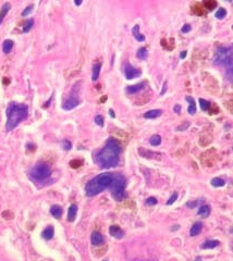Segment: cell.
Masks as SVG:
<instances>
[{
    "mask_svg": "<svg viewBox=\"0 0 233 261\" xmlns=\"http://www.w3.org/2000/svg\"><path fill=\"white\" fill-rule=\"evenodd\" d=\"M121 153V145L116 138L110 137L107 141L106 145L102 149L96 153L95 160L99 166L104 169L115 168L118 166L119 160H120Z\"/></svg>",
    "mask_w": 233,
    "mask_h": 261,
    "instance_id": "6da1fadb",
    "label": "cell"
},
{
    "mask_svg": "<svg viewBox=\"0 0 233 261\" xmlns=\"http://www.w3.org/2000/svg\"><path fill=\"white\" fill-rule=\"evenodd\" d=\"M28 115V108L25 105L11 102L7 108V123L6 130L11 132Z\"/></svg>",
    "mask_w": 233,
    "mask_h": 261,
    "instance_id": "7a4b0ae2",
    "label": "cell"
},
{
    "mask_svg": "<svg viewBox=\"0 0 233 261\" xmlns=\"http://www.w3.org/2000/svg\"><path fill=\"white\" fill-rule=\"evenodd\" d=\"M112 180H113V173L107 172V173H101L99 175H97L96 177H94L93 180H91L86 184L85 186L86 195L88 197L98 195L99 193H101L102 191H105V189L110 186Z\"/></svg>",
    "mask_w": 233,
    "mask_h": 261,
    "instance_id": "3957f363",
    "label": "cell"
},
{
    "mask_svg": "<svg viewBox=\"0 0 233 261\" xmlns=\"http://www.w3.org/2000/svg\"><path fill=\"white\" fill-rule=\"evenodd\" d=\"M125 186H127V178L124 175L119 173H113V180L111 182L110 188L111 195L116 201H122L125 198Z\"/></svg>",
    "mask_w": 233,
    "mask_h": 261,
    "instance_id": "277c9868",
    "label": "cell"
},
{
    "mask_svg": "<svg viewBox=\"0 0 233 261\" xmlns=\"http://www.w3.org/2000/svg\"><path fill=\"white\" fill-rule=\"evenodd\" d=\"M214 63L217 65L229 66L233 63V47H220L215 52Z\"/></svg>",
    "mask_w": 233,
    "mask_h": 261,
    "instance_id": "5b68a950",
    "label": "cell"
},
{
    "mask_svg": "<svg viewBox=\"0 0 233 261\" xmlns=\"http://www.w3.org/2000/svg\"><path fill=\"white\" fill-rule=\"evenodd\" d=\"M32 180L37 181V182H44L48 180L51 175V170L49 166L45 162H38L35 166H33L29 172Z\"/></svg>",
    "mask_w": 233,
    "mask_h": 261,
    "instance_id": "8992f818",
    "label": "cell"
},
{
    "mask_svg": "<svg viewBox=\"0 0 233 261\" xmlns=\"http://www.w3.org/2000/svg\"><path fill=\"white\" fill-rule=\"evenodd\" d=\"M79 105H80V99L77 97V94H74L72 91V95L67 100H65V102L62 105V108L67 110V111H70V110L74 109L75 107L79 106Z\"/></svg>",
    "mask_w": 233,
    "mask_h": 261,
    "instance_id": "52a82bcc",
    "label": "cell"
},
{
    "mask_svg": "<svg viewBox=\"0 0 233 261\" xmlns=\"http://www.w3.org/2000/svg\"><path fill=\"white\" fill-rule=\"evenodd\" d=\"M142 72L138 69L134 68L133 65H131L130 63H125L124 65V75L127 77V79H133L135 77L141 76Z\"/></svg>",
    "mask_w": 233,
    "mask_h": 261,
    "instance_id": "ba28073f",
    "label": "cell"
},
{
    "mask_svg": "<svg viewBox=\"0 0 233 261\" xmlns=\"http://www.w3.org/2000/svg\"><path fill=\"white\" fill-rule=\"evenodd\" d=\"M138 153H140L141 157L145 158V159H155V160H161L163 155L159 152H155L152 150H148L146 148L140 147L138 148Z\"/></svg>",
    "mask_w": 233,
    "mask_h": 261,
    "instance_id": "9c48e42d",
    "label": "cell"
},
{
    "mask_svg": "<svg viewBox=\"0 0 233 261\" xmlns=\"http://www.w3.org/2000/svg\"><path fill=\"white\" fill-rule=\"evenodd\" d=\"M109 234H110L112 237H115V238H118V239H121L123 236H124V233H123V231L121 230V228H119L118 225H111L110 228H109Z\"/></svg>",
    "mask_w": 233,
    "mask_h": 261,
    "instance_id": "30bf717a",
    "label": "cell"
},
{
    "mask_svg": "<svg viewBox=\"0 0 233 261\" xmlns=\"http://www.w3.org/2000/svg\"><path fill=\"white\" fill-rule=\"evenodd\" d=\"M145 83H140V84H135V85H131L127 87V91L131 95H134V94L140 93L141 90H143L145 88Z\"/></svg>",
    "mask_w": 233,
    "mask_h": 261,
    "instance_id": "8fae6325",
    "label": "cell"
},
{
    "mask_svg": "<svg viewBox=\"0 0 233 261\" xmlns=\"http://www.w3.org/2000/svg\"><path fill=\"white\" fill-rule=\"evenodd\" d=\"M104 236L99 232H94L92 236H91V242H92L94 246H99V245H101L104 243Z\"/></svg>",
    "mask_w": 233,
    "mask_h": 261,
    "instance_id": "7c38bea8",
    "label": "cell"
},
{
    "mask_svg": "<svg viewBox=\"0 0 233 261\" xmlns=\"http://www.w3.org/2000/svg\"><path fill=\"white\" fill-rule=\"evenodd\" d=\"M161 113H163V110H160V109L149 110V111H147L145 114H144V118L145 119H156V118H158V116H160Z\"/></svg>",
    "mask_w": 233,
    "mask_h": 261,
    "instance_id": "4fadbf2b",
    "label": "cell"
},
{
    "mask_svg": "<svg viewBox=\"0 0 233 261\" xmlns=\"http://www.w3.org/2000/svg\"><path fill=\"white\" fill-rule=\"evenodd\" d=\"M202 228H203L202 222H196V223H194L193 226L191 228L189 235H191V236H196V235H198L200 232H202Z\"/></svg>",
    "mask_w": 233,
    "mask_h": 261,
    "instance_id": "5bb4252c",
    "label": "cell"
},
{
    "mask_svg": "<svg viewBox=\"0 0 233 261\" xmlns=\"http://www.w3.org/2000/svg\"><path fill=\"white\" fill-rule=\"evenodd\" d=\"M132 34H133V36H134V38H135L137 42H144L145 40V36L144 35H142V34L140 33V25H134V27L132 28Z\"/></svg>",
    "mask_w": 233,
    "mask_h": 261,
    "instance_id": "9a60e30c",
    "label": "cell"
},
{
    "mask_svg": "<svg viewBox=\"0 0 233 261\" xmlns=\"http://www.w3.org/2000/svg\"><path fill=\"white\" fill-rule=\"evenodd\" d=\"M77 213V206L76 205H71L69 207V211H68V221L73 222L76 218Z\"/></svg>",
    "mask_w": 233,
    "mask_h": 261,
    "instance_id": "2e32d148",
    "label": "cell"
},
{
    "mask_svg": "<svg viewBox=\"0 0 233 261\" xmlns=\"http://www.w3.org/2000/svg\"><path fill=\"white\" fill-rule=\"evenodd\" d=\"M10 9H11V4L9 3V2H6V3L1 7V9H0V24L3 22V19L6 18V15L8 14Z\"/></svg>",
    "mask_w": 233,
    "mask_h": 261,
    "instance_id": "e0dca14e",
    "label": "cell"
},
{
    "mask_svg": "<svg viewBox=\"0 0 233 261\" xmlns=\"http://www.w3.org/2000/svg\"><path fill=\"white\" fill-rule=\"evenodd\" d=\"M54 228L52 226H47L46 228H45L44 231H43V233H42V235H43V237H44L46 240H49V239H51L52 237H54Z\"/></svg>",
    "mask_w": 233,
    "mask_h": 261,
    "instance_id": "ac0fdd59",
    "label": "cell"
},
{
    "mask_svg": "<svg viewBox=\"0 0 233 261\" xmlns=\"http://www.w3.org/2000/svg\"><path fill=\"white\" fill-rule=\"evenodd\" d=\"M13 45H14V43H13V40H11V39H7V40H4L3 44H2V51H3L6 54H8L9 52H10L11 50H12Z\"/></svg>",
    "mask_w": 233,
    "mask_h": 261,
    "instance_id": "d6986e66",
    "label": "cell"
},
{
    "mask_svg": "<svg viewBox=\"0 0 233 261\" xmlns=\"http://www.w3.org/2000/svg\"><path fill=\"white\" fill-rule=\"evenodd\" d=\"M186 100L189 102V108H187V112H189V114H195L196 112V105H195V100L193 99V97H191V96H187L186 97Z\"/></svg>",
    "mask_w": 233,
    "mask_h": 261,
    "instance_id": "ffe728a7",
    "label": "cell"
},
{
    "mask_svg": "<svg viewBox=\"0 0 233 261\" xmlns=\"http://www.w3.org/2000/svg\"><path fill=\"white\" fill-rule=\"evenodd\" d=\"M100 70H101V63H96L93 66V74H92V79L94 82L97 81V79L99 77Z\"/></svg>",
    "mask_w": 233,
    "mask_h": 261,
    "instance_id": "44dd1931",
    "label": "cell"
},
{
    "mask_svg": "<svg viewBox=\"0 0 233 261\" xmlns=\"http://www.w3.org/2000/svg\"><path fill=\"white\" fill-rule=\"evenodd\" d=\"M219 240H207V242H205L204 244L202 245V248L203 249H212V248H216L217 246H219Z\"/></svg>",
    "mask_w": 233,
    "mask_h": 261,
    "instance_id": "7402d4cb",
    "label": "cell"
},
{
    "mask_svg": "<svg viewBox=\"0 0 233 261\" xmlns=\"http://www.w3.org/2000/svg\"><path fill=\"white\" fill-rule=\"evenodd\" d=\"M50 212H51V214L56 218V219H59V218L61 217V214H62V208L58 205H54V206H52L51 207Z\"/></svg>",
    "mask_w": 233,
    "mask_h": 261,
    "instance_id": "603a6c76",
    "label": "cell"
},
{
    "mask_svg": "<svg viewBox=\"0 0 233 261\" xmlns=\"http://www.w3.org/2000/svg\"><path fill=\"white\" fill-rule=\"evenodd\" d=\"M199 216L204 217V218H207L210 214V207L208 205H203L200 206V208L198 209V212H197Z\"/></svg>",
    "mask_w": 233,
    "mask_h": 261,
    "instance_id": "cb8c5ba5",
    "label": "cell"
},
{
    "mask_svg": "<svg viewBox=\"0 0 233 261\" xmlns=\"http://www.w3.org/2000/svg\"><path fill=\"white\" fill-rule=\"evenodd\" d=\"M192 10H193L194 14H196V15H204V14H205V9H204V7H203L202 4H199V3L194 4L193 8H192Z\"/></svg>",
    "mask_w": 233,
    "mask_h": 261,
    "instance_id": "d4e9b609",
    "label": "cell"
},
{
    "mask_svg": "<svg viewBox=\"0 0 233 261\" xmlns=\"http://www.w3.org/2000/svg\"><path fill=\"white\" fill-rule=\"evenodd\" d=\"M203 6L207 10H214L217 7V2L216 0H204L203 1Z\"/></svg>",
    "mask_w": 233,
    "mask_h": 261,
    "instance_id": "484cf974",
    "label": "cell"
},
{
    "mask_svg": "<svg viewBox=\"0 0 233 261\" xmlns=\"http://www.w3.org/2000/svg\"><path fill=\"white\" fill-rule=\"evenodd\" d=\"M225 69H227L225 70V77L228 79V81L233 83V63L229 66H227Z\"/></svg>",
    "mask_w": 233,
    "mask_h": 261,
    "instance_id": "4316f807",
    "label": "cell"
},
{
    "mask_svg": "<svg viewBox=\"0 0 233 261\" xmlns=\"http://www.w3.org/2000/svg\"><path fill=\"white\" fill-rule=\"evenodd\" d=\"M225 180H222L220 177H215L211 180V185L215 187H222L225 186Z\"/></svg>",
    "mask_w": 233,
    "mask_h": 261,
    "instance_id": "83f0119b",
    "label": "cell"
},
{
    "mask_svg": "<svg viewBox=\"0 0 233 261\" xmlns=\"http://www.w3.org/2000/svg\"><path fill=\"white\" fill-rule=\"evenodd\" d=\"M147 50H146V48H144V47H142L138 49V51H137V54H136V57H137L140 60H145L146 58H147Z\"/></svg>",
    "mask_w": 233,
    "mask_h": 261,
    "instance_id": "f1b7e54d",
    "label": "cell"
},
{
    "mask_svg": "<svg viewBox=\"0 0 233 261\" xmlns=\"http://www.w3.org/2000/svg\"><path fill=\"white\" fill-rule=\"evenodd\" d=\"M33 26H34V20L33 19H29V20H27L26 23L24 24V26H23V33H28L29 31H31L32 28H33Z\"/></svg>",
    "mask_w": 233,
    "mask_h": 261,
    "instance_id": "f546056e",
    "label": "cell"
},
{
    "mask_svg": "<svg viewBox=\"0 0 233 261\" xmlns=\"http://www.w3.org/2000/svg\"><path fill=\"white\" fill-rule=\"evenodd\" d=\"M149 143L152 146H159L161 144V137L159 135H154V136L150 137Z\"/></svg>",
    "mask_w": 233,
    "mask_h": 261,
    "instance_id": "4dcf8cb0",
    "label": "cell"
},
{
    "mask_svg": "<svg viewBox=\"0 0 233 261\" xmlns=\"http://www.w3.org/2000/svg\"><path fill=\"white\" fill-rule=\"evenodd\" d=\"M199 105H200V109H202L203 111H208L210 108V102L205 99H203V98L199 99Z\"/></svg>",
    "mask_w": 233,
    "mask_h": 261,
    "instance_id": "1f68e13d",
    "label": "cell"
},
{
    "mask_svg": "<svg viewBox=\"0 0 233 261\" xmlns=\"http://www.w3.org/2000/svg\"><path fill=\"white\" fill-rule=\"evenodd\" d=\"M70 166L72 169H79L80 166L83 164V162H82V160H79V159H74V160H71L70 161Z\"/></svg>",
    "mask_w": 233,
    "mask_h": 261,
    "instance_id": "d6a6232c",
    "label": "cell"
},
{
    "mask_svg": "<svg viewBox=\"0 0 233 261\" xmlns=\"http://www.w3.org/2000/svg\"><path fill=\"white\" fill-rule=\"evenodd\" d=\"M225 15H227V11H225V9H223V8L219 9V10L216 12V18L217 19H219V20L225 18Z\"/></svg>",
    "mask_w": 233,
    "mask_h": 261,
    "instance_id": "836d02e7",
    "label": "cell"
},
{
    "mask_svg": "<svg viewBox=\"0 0 233 261\" xmlns=\"http://www.w3.org/2000/svg\"><path fill=\"white\" fill-rule=\"evenodd\" d=\"M33 9H34V4H29L28 7H26V8H25L24 10L22 11V14L21 15H22V17H27V15L32 13Z\"/></svg>",
    "mask_w": 233,
    "mask_h": 261,
    "instance_id": "e575fe53",
    "label": "cell"
},
{
    "mask_svg": "<svg viewBox=\"0 0 233 261\" xmlns=\"http://www.w3.org/2000/svg\"><path fill=\"white\" fill-rule=\"evenodd\" d=\"M61 145H62V148L65 150H70L71 148H72V144H71L70 141H68V139H63V141H61Z\"/></svg>",
    "mask_w": 233,
    "mask_h": 261,
    "instance_id": "d590c367",
    "label": "cell"
},
{
    "mask_svg": "<svg viewBox=\"0 0 233 261\" xmlns=\"http://www.w3.org/2000/svg\"><path fill=\"white\" fill-rule=\"evenodd\" d=\"M189 122L184 121L181 125H179V126L177 127V130H179V132H181V130H186L187 129H189Z\"/></svg>",
    "mask_w": 233,
    "mask_h": 261,
    "instance_id": "8d00e7d4",
    "label": "cell"
},
{
    "mask_svg": "<svg viewBox=\"0 0 233 261\" xmlns=\"http://www.w3.org/2000/svg\"><path fill=\"white\" fill-rule=\"evenodd\" d=\"M177 199H178V193H173L172 195H171L170 198H169V200L167 201V205H168V206L172 205V203L175 202V200H177Z\"/></svg>",
    "mask_w": 233,
    "mask_h": 261,
    "instance_id": "74e56055",
    "label": "cell"
},
{
    "mask_svg": "<svg viewBox=\"0 0 233 261\" xmlns=\"http://www.w3.org/2000/svg\"><path fill=\"white\" fill-rule=\"evenodd\" d=\"M95 123L97 125H99V126H104V118H102L101 115H96L95 116Z\"/></svg>",
    "mask_w": 233,
    "mask_h": 261,
    "instance_id": "f35d334b",
    "label": "cell"
},
{
    "mask_svg": "<svg viewBox=\"0 0 233 261\" xmlns=\"http://www.w3.org/2000/svg\"><path fill=\"white\" fill-rule=\"evenodd\" d=\"M2 217L6 220H11L13 219V213L11 211H9V210H6V211L2 212Z\"/></svg>",
    "mask_w": 233,
    "mask_h": 261,
    "instance_id": "ab89813d",
    "label": "cell"
},
{
    "mask_svg": "<svg viewBox=\"0 0 233 261\" xmlns=\"http://www.w3.org/2000/svg\"><path fill=\"white\" fill-rule=\"evenodd\" d=\"M157 202H158V201H157V199L155 198V197H149V198L146 200V205H148V206H154V205H156Z\"/></svg>",
    "mask_w": 233,
    "mask_h": 261,
    "instance_id": "60d3db41",
    "label": "cell"
},
{
    "mask_svg": "<svg viewBox=\"0 0 233 261\" xmlns=\"http://www.w3.org/2000/svg\"><path fill=\"white\" fill-rule=\"evenodd\" d=\"M198 202H199V200H194V201H191V202H186L185 206L186 207H189V209H194V208L198 205Z\"/></svg>",
    "mask_w": 233,
    "mask_h": 261,
    "instance_id": "b9f144b4",
    "label": "cell"
},
{
    "mask_svg": "<svg viewBox=\"0 0 233 261\" xmlns=\"http://www.w3.org/2000/svg\"><path fill=\"white\" fill-rule=\"evenodd\" d=\"M26 148H27V150H29V151H35L36 146L34 145V144H32V143H28L26 145Z\"/></svg>",
    "mask_w": 233,
    "mask_h": 261,
    "instance_id": "7bdbcfd3",
    "label": "cell"
},
{
    "mask_svg": "<svg viewBox=\"0 0 233 261\" xmlns=\"http://www.w3.org/2000/svg\"><path fill=\"white\" fill-rule=\"evenodd\" d=\"M167 89H168V83H167V81L163 83V89H161V91H160V95L163 96L166 94V91H167Z\"/></svg>",
    "mask_w": 233,
    "mask_h": 261,
    "instance_id": "ee69618b",
    "label": "cell"
},
{
    "mask_svg": "<svg viewBox=\"0 0 233 261\" xmlns=\"http://www.w3.org/2000/svg\"><path fill=\"white\" fill-rule=\"evenodd\" d=\"M191 25H189V24H185L184 25L183 27H182V32H183V33H189V31H191Z\"/></svg>",
    "mask_w": 233,
    "mask_h": 261,
    "instance_id": "f6af8a7d",
    "label": "cell"
},
{
    "mask_svg": "<svg viewBox=\"0 0 233 261\" xmlns=\"http://www.w3.org/2000/svg\"><path fill=\"white\" fill-rule=\"evenodd\" d=\"M51 99H52V97H50V98H49V99H48V100H47V101H46V102H45V104H44V105H43V108H44V109H47V108H48V107H49V106H50V102H51Z\"/></svg>",
    "mask_w": 233,
    "mask_h": 261,
    "instance_id": "bcb514c9",
    "label": "cell"
},
{
    "mask_svg": "<svg viewBox=\"0 0 233 261\" xmlns=\"http://www.w3.org/2000/svg\"><path fill=\"white\" fill-rule=\"evenodd\" d=\"M173 110H174L175 113H180V112H181V107H180V105H175Z\"/></svg>",
    "mask_w": 233,
    "mask_h": 261,
    "instance_id": "7dc6e473",
    "label": "cell"
},
{
    "mask_svg": "<svg viewBox=\"0 0 233 261\" xmlns=\"http://www.w3.org/2000/svg\"><path fill=\"white\" fill-rule=\"evenodd\" d=\"M186 54H187V51H186V50H183V51L180 54V59H185Z\"/></svg>",
    "mask_w": 233,
    "mask_h": 261,
    "instance_id": "c3c4849f",
    "label": "cell"
},
{
    "mask_svg": "<svg viewBox=\"0 0 233 261\" xmlns=\"http://www.w3.org/2000/svg\"><path fill=\"white\" fill-rule=\"evenodd\" d=\"M2 83H3V85H9V84H10V79H9L8 77H4V79H2Z\"/></svg>",
    "mask_w": 233,
    "mask_h": 261,
    "instance_id": "681fc988",
    "label": "cell"
},
{
    "mask_svg": "<svg viewBox=\"0 0 233 261\" xmlns=\"http://www.w3.org/2000/svg\"><path fill=\"white\" fill-rule=\"evenodd\" d=\"M82 2H83V0H74V3L76 4V6H81Z\"/></svg>",
    "mask_w": 233,
    "mask_h": 261,
    "instance_id": "f907efd6",
    "label": "cell"
},
{
    "mask_svg": "<svg viewBox=\"0 0 233 261\" xmlns=\"http://www.w3.org/2000/svg\"><path fill=\"white\" fill-rule=\"evenodd\" d=\"M109 114H110V116H111V118H115V116H116V114H115V112H113V110H112V109H110V110H109Z\"/></svg>",
    "mask_w": 233,
    "mask_h": 261,
    "instance_id": "816d5d0a",
    "label": "cell"
},
{
    "mask_svg": "<svg viewBox=\"0 0 233 261\" xmlns=\"http://www.w3.org/2000/svg\"><path fill=\"white\" fill-rule=\"evenodd\" d=\"M180 228V225H173L172 228H171V231H178Z\"/></svg>",
    "mask_w": 233,
    "mask_h": 261,
    "instance_id": "f5cc1de1",
    "label": "cell"
},
{
    "mask_svg": "<svg viewBox=\"0 0 233 261\" xmlns=\"http://www.w3.org/2000/svg\"><path fill=\"white\" fill-rule=\"evenodd\" d=\"M106 100H107V96H104V97H102L101 99H100V101H101V102H105Z\"/></svg>",
    "mask_w": 233,
    "mask_h": 261,
    "instance_id": "db71d44e",
    "label": "cell"
},
{
    "mask_svg": "<svg viewBox=\"0 0 233 261\" xmlns=\"http://www.w3.org/2000/svg\"><path fill=\"white\" fill-rule=\"evenodd\" d=\"M230 232H231L232 234H233V226H232V228H231V230H230Z\"/></svg>",
    "mask_w": 233,
    "mask_h": 261,
    "instance_id": "11a10c76",
    "label": "cell"
},
{
    "mask_svg": "<svg viewBox=\"0 0 233 261\" xmlns=\"http://www.w3.org/2000/svg\"><path fill=\"white\" fill-rule=\"evenodd\" d=\"M225 1H228V2H231V1H232V0H225Z\"/></svg>",
    "mask_w": 233,
    "mask_h": 261,
    "instance_id": "9f6ffc18",
    "label": "cell"
},
{
    "mask_svg": "<svg viewBox=\"0 0 233 261\" xmlns=\"http://www.w3.org/2000/svg\"><path fill=\"white\" fill-rule=\"evenodd\" d=\"M231 248H232V250H233V244H232V246H231Z\"/></svg>",
    "mask_w": 233,
    "mask_h": 261,
    "instance_id": "6f0895ef",
    "label": "cell"
}]
</instances>
